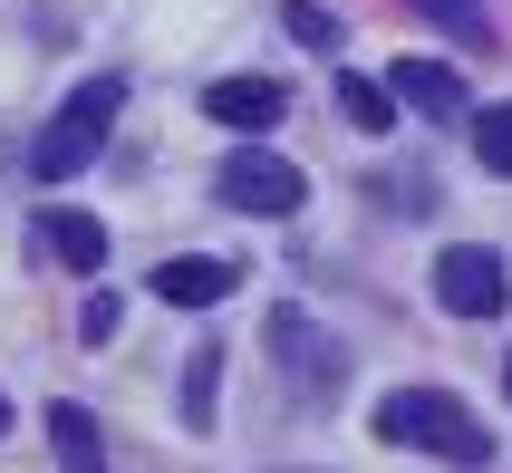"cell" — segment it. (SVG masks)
Instances as JSON below:
<instances>
[{
  "instance_id": "1",
  "label": "cell",
  "mask_w": 512,
  "mask_h": 473,
  "mask_svg": "<svg viewBox=\"0 0 512 473\" xmlns=\"http://www.w3.org/2000/svg\"><path fill=\"white\" fill-rule=\"evenodd\" d=\"M377 445H397V454H445V464H484L493 435L474 425V406L445 387H397V396H377Z\"/></svg>"
},
{
  "instance_id": "2",
  "label": "cell",
  "mask_w": 512,
  "mask_h": 473,
  "mask_svg": "<svg viewBox=\"0 0 512 473\" xmlns=\"http://www.w3.org/2000/svg\"><path fill=\"white\" fill-rule=\"evenodd\" d=\"M116 107H126V78H87V87H68V107L49 116V136L29 145V174H39V184H68V174H87L97 155H107Z\"/></svg>"
},
{
  "instance_id": "3",
  "label": "cell",
  "mask_w": 512,
  "mask_h": 473,
  "mask_svg": "<svg viewBox=\"0 0 512 473\" xmlns=\"http://www.w3.org/2000/svg\"><path fill=\"white\" fill-rule=\"evenodd\" d=\"M213 194H223L232 213H252V223H290V213L310 203V174L290 165V155H271V145H232L223 174H213Z\"/></svg>"
},
{
  "instance_id": "4",
  "label": "cell",
  "mask_w": 512,
  "mask_h": 473,
  "mask_svg": "<svg viewBox=\"0 0 512 473\" xmlns=\"http://www.w3.org/2000/svg\"><path fill=\"white\" fill-rule=\"evenodd\" d=\"M271 358H281V377H290V396H300V406L348 396V348L319 329L310 309H271Z\"/></svg>"
},
{
  "instance_id": "5",
  "label": "cell",
  "mask_w": 512,
  "mask_h": 473,
  "mask_svg": "<svg viewBox=\"0 0 512 473\" xmlns=\"http://www.w3.org/2000/svg\"><path fill=\"white\" fill-rule=\"evenodd\" d=\"M435 300L455 309V319H493V309L512 300V271L493 242H455L445 261H435Z\"/></svg>"
},
{
  "instance_id": "6",
  "label": "cell",
  "mask_w": 512,
  "mask_h": 473,
  "mask_svg": "<svg viewBox=\"0 0 512 473\" xmlns=\"http://www.w3.org/2000/svg\"><path fill=\"white\" fill-rule=\"evenodd\" d=\"M165 309H213V300H232L242 290V271L232 261H213V251H184V261H155V280H145Z\"/></svg>"
},
{
  "instance_id": "7",
  "label": "cell",
  "mask_w": 512,
  "mask_h": 473,
  "mask_svg": "<svg viewBox=\"0 0 512 473\" xmlns=\"http://www.w3.org/2000/svg\"><path fill=\"white\" fill-rule=\"evenodd\" d=\"M281 107H290L281 78H213V87H203V116H213V126H242V136L281 126Z\"/></svg>"
},
{
  "instance_id": "8",
  "label": "cell",
  "mask_w": 512,
  "mask_h": 473,
  "mask_svg": "<svg viewBox=\"0 0 512 473\" xmlns=\"http://www.w3.org/2000/svg\"><path fill=\"white\" fill-rule=\"evenodd\" d=\"M39 251L58 271H107V223L97 213H39Z\"/></svg>"
},
{
  "instance_id": "9",
  "label": "cell",
  "mask_w": 512,
  "mask_h": 473,
  "mask_svg": "<svg viewBox=\"0 0 512 473\" xmlns=\"http://www.w3.org/2000/svg\"><path fill=\"white\" fill-rule=\"evenodd\" d=\"M387 97H397V107H416V116H464L455 68H435V58H397V68H387Z\"/></svg>"
},
{
  "instance_id": "10",
  "label": "cell",
  "mask_w": 512,
  "mask_h": 473,
  "mask_svg": "<svg viewBox=\"0 0 512 473\" xmlns=\"http://www.w3.org/2000/svg\"><path fill=\"white\" fill-rule=\"evenodd\" d=\"M49 445H58V473H107V435L87 406H49Z\"/></svg>"
},
{
  "instance_id": "11",
  "label": "cell",
  "mask_w": 512,
  "mask_h": 473,
  "mask_svg": "<svg viewBox=\"0 0 512 473\" xmlns=\"http://www.w3.org/2000/svg\"><path fill=\"white\" fill-rule=\"evenodd\" d=\"M339 116L358 126V136H387V126H397V97H387L377 78H358V68H339Z\"/></svg>"
},
{
  "instance_id": "12",
  "label": "cell",
  "mask_w": 512,
  "mask_h": 473,
  "mask_svg": "<svg viewBox=\"0 0 512 473\" xmlns=\"http://www.w3.org/2000/svg\"><path fill=\"white\" fill-rule=\"evenodd\" d=\"M213 387H223V348L184 358V425H213Z\"/></svg>"
},
{
  "instance_id": "13",
  "label": "cell",
  "mask_w": 512,
  "mask_h": 473,
  "mask_svg": "<svg viewBox=\"0 0 512 473\" xmlns=\"http://www.w3.org/2000/svg\"><path fill=\"white\" fill-rule=\"evenodd\" d=\"M416 10H426L435 29H455L464 49H484V39H493V10H484V0H416Z\"/></svg>"
},
{
  "instance_id": "14",
  "label": "cell",
  "mask_w": 512,
  "mask_h": 473,
  "mask_svg": "<svg viewBox=\"0 0 512 473\" xmlns=\"http://www.w3.org/2000/svg\"><path fill=\"white\" fill-rule=\"evenodd\" d=\"M474 155H484L493 174H512V97H503V107H484V116H474Z\"/></svg>"
},
{
  "instance_id": "15",
  "label": "cell",
  "mask_w": 512,
  "mask_h": 473,
  "mask_svg": "<svg viewBox=\"0 0 512 473\" xmlns=\"http://www.w3.org/2000/svg\"><path fill=\"white\" fill-rule=\"evenodd\" d=\"M281 29L300 39V49H339V10H319V0H290Z\"/></svg>"
},
{
  "instance_id": "16",
  "label": "cell",
  "mask_w": 512,
  "mask_h": 473,
  "mask_svg": "<svg viewBox=\"0 0 512 473\" xmlns=\"http://www.w3.org/2000/svg\"><path fill=\"white\" fill-rule=\"evenodd\" d=\"M116 319H126V309H116V290H97V300L78 309V338H116Z\"/></svg>"
},
{
  "instance_id": "17",
  "label": "cell",
  "mask_w": 512,
  "mask_h": 473,
  "mask_svg": "<svg viewBox=\"0 0 512 473\" xmlns=\"http://www.w3.org/2000/svg\"><path fill=\"white\" fill-rule=\"evenodd\" d=\"M0 435H10V396H0Z\"/></svg>"
},
{
  "instance_id": "18",
  "label": "cell",
  "mask_w": 512,
  "mask_h": 473,
  "mask_svg": "<svg viewBox=\"0 0 512 473\" xmlns=\"http://www.w3.org/2000/svg\"><path fill=\"white\" fill-rule=\"evenodd\" d=\"M503 396H512V358H503Z\"/></svg>"
}]
</instances>
